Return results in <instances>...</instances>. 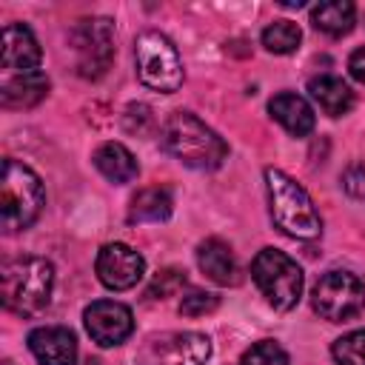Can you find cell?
<instances>
[{"label": "cell", "mask_w": 365, "mask_h": 365, "mask_svg": "<svg viewBox=\"0 0 365 365\" xmlns=\"http://www.w3.org/2000/svg\"><path fill=\"white\" fill-rule=\"evenodd\" d=\"M160 143L174 160H180L188 168H197V171H214L228 157L225 140L191 111L168 114V120L163 123V131H160Z\"/></svg>", "instance_id": "cell-1"}, {"label": "cell", "mask_w": 365, "mask_h": 365, "mask_svg": "<svg viewBox=\"0 0 365 365\" xmlns=\"http://www.w3.org/2000/svg\"><path fill=\"white\" fill-rule=\"evenodd\" d=\"M54 288V265L46 257H11L0 271V297L6 311L37 317L48 308Z\"/></svg>", "instance_id": "cell-2"}, {"label": "cell", "mask_w": 365, "mask_h": 365, "mask_svg": "<svg viewBox=\"0 0 365 365\" xmlns=\"http://www.w3.org/2000/svg\"><path fill=\"white\" fill-rule=\"evenodd\" d=\"M265 188H268L271 220L282 234L294 240H305V242L322 234L319 211L314 200L308 197V191L294 177H288L279 168H265Z\"/></svg>", "instance_id": "cell-3"}, {"label": "cell", "mask_w": 365, "mask_h": 365, "mask_svg": "<svg viewBox=\"0 0 365 365\" xmlns=\"http://www.w3.org/2000/svg\"><path fill=\"white\" fill-rule=\"evenodd\" d=\"M46 205V191L40 177L23 165L20 160L6 157L3 160V177H0V220L3 231L14 234L29 228Z\"/></svg>", "instance_id": "cell-4"}, {"label": "cell", "mask_w": 365, "mask_h": 365, "mask_svg": "<svg viewBox=\"0 0 365 365\" xmlns=\"http://www.w3.org/2000/svg\"><path fill=\"white\" fill-rule=\"evenodd\" d=\"M134 63H137V77L143 86L160 91V94H174L182 86V60L177 46L163 34V31H140L134 40Z\"/></svg>", "instance_id": "cell-5"}, {"label": "cell", "mask_w": 365, "mask_h": 365, "mask_svg": "<svg viewBox=\"0 0 365 365\" xmlns=\"http://www.w3.org/2000/svg\"><path fill=\"white\" fill-rule=\"evenodd\" d=\"M251 277L268 305L277 311H291L302 297V268L297 259L277 248H262L251 262Z\"/></svg>", "instance_id": "cell-6"}, {"label": "cell", "mask_w": 365, "mask_h": 365, "mask_svg": "<svg viewBox=\"0 0 365 365\" xmlns=\"http://www.w3.org/2000/svg\"><path fill=\"white\" fill-rule=\"evenodd\" d=\"M311 305L328 322H348L365 308V282L351 271H328L314 285Z\"/></svg>", "instance_id": "cell-7"}, {"label": "cell", "mask_w": 365, "mask_h": 365, "mask_svg": "<svg viewBox=\"0 0 365 365\" xmlns=\"http://www.w3.org/2000/svg\"><path fill=\"white\" fill-rule=\"evenodd\" d=\"M71 43L77 51V68L83 77H100L108 71L114 57V23L108 17L80 20L71 31Z\"/></svg>", "instance_id": "cell-8"}, {"label": "cell", "mask_w": 365, "mask_h": 365, "mask_svg": "<svg viewBox=\"0 0 365 365\" xmlns=\"http://www.w3.org/2000/svg\"><path fill=\"white\" fill-rule=\"evenodd\" d=\"M211 356V339L200 331L165 334L145 345L140 354L143 365H205Z\"/></svg>", "instance_id": "cell-9"}, {"label": "cell", "mask_w": 365, "mask_h": 365, "mask_svg": "<svg viewBox=\"0 0 365 365\" xmlns=\"http://www.w3.org/2000/svg\"><path fill=\"white\" fill-rule=\"evenodd\" d=\"M83 322L88 336L100 345V348H114L123 345L131 331H134V314L128 305L117 302V299H97L83 311Z\"/></svg>", "instance_id": "cell-10"}, {"label": "cell", "mask_w": 365, "mask_h": 365, "mask_svg": "<svg viewBox=\"0 0 365 365\" xmlns=\"http://www.w3.org/2000/svg\"><path fill=\"white\" fill-rule=\"evenodd\" d=\"M97 277L111 291H128L134 288L145 274V259L125 242H108L97 254Z\"/></svg>", "instance_id": "cell-11"}, {"label": "cell", "mask_w": 365, "mask_h": 365, "mask_svg": "<svg viewBox=\"0 0 365 365\" xmlns=\"http://www.w3.org/2000/svg\"><path fill=\"white\" fill-rule=\"evenodd\" d=\"M29 351L40 365H74L77 336L63 325H43L29 334Z\"/></svg>", "instance_id": "cell-12"}, {"label": "cell", "mask_w": 365, "mask_h": 365, "mask_svg": "<svg viewBox=\"0 0 365 365\" xmlns=\"http://www.w3.org/2000/svg\"><path fill=\"white\" fill-rule=\"evenodd\" d=\"M40 46L29 26L23 23H6L3 29V68L9 74H26L40 71Z\"/></svg>", "instance_id": "cell-13"}, {"label": "cell", "mask_w": 365, "mask_h": 365, "mask_svg": "<svg viewBox=\"0 0 365 365\" xmlns=\"http://www.w3.org/2000/svg\"><path fill=\"white\" fill-rule=\"evenodd\" d=\"M268 111H271V117H274L288 134H294V137H305V134L314 131V123H317L314 108L308 106L305 97H299V94H294V91H279L277 97H271Z\"/></svg>", "instance_id": "cell-14"}, {"label": "cell", "mask_w": 365, "mask_h": 365, "mask_svg": "<svg viewBox=\"0 0 365 365\" xmlns=\"http://www.w3.org/2000/svg\"><path fill=\"white\" fill-rule=\"evenodd\" d=\"M197 265L217 285H234L240 279L237 277V259H234L231 245L222 242V240H217V237H208L205 242L197 245Z\"/></svg>", "instance_id": "cell-15"}, {"label": "cell", "mask_w": 365, "mask_h": 365, "mask_svg": "<svg viewBox=\"0 0 365 365\" xmlns=\"http://www.w3.org/2000/svg\"><path fill=\"white\" fill-rule=\"evenodd\" d=\"M48 94V77L43 71L11 74L0 88L3 108H31Z\"/></svg>", "instance_id": "cell-16"}, {"label": "cell", "mask_w": 365, "mask_h": 365, "mask_svg": "<svg viewBox=\"0 0 365 365\" xmlns=\"http://www.w3.org/2000/svg\"><path fill=\"white\" fill-rule=\"evenodd\" d=\"M308 91L311 97L319 103V108L331 117H342L351 111L354 106V91L351 86L342 80V77H334V74H319V77H311L308 80Z\"/></svg>", "instance_id": "cell-17"}, {"label": "cell", "mask_w": 365, "mask_h": 365, "mask_svg": "<svg viewBox=\"0 0 365 365\" xmlns=\"http://www.w3.org/2000/svg\"><path fill=\"white\" fill-rule=\"evenodd\" d=\"M94 165H97V171L106 177V180H111V182H117V185H123V182H131L137 174H140V165H137V160H134V154L123 145V143H103L97 151H94Z\"/></svg>", "instance_id": "cell-18"}, {"label": "cell", "mask_w": 365, "mask_h": 365, "mask_svg": "<svg viewBox=\"0 0 365 365\" xmlns=\"http://www.w3.org/2000/svg\"><path fill=\"white\" fill-rule=\"evenodd\" d=\"M174 200L171 191L163 185H151V188H140L131 197L128 205V222H163L171 217Z\"/></svg>", "instance_id": "cell-19"}, {"label": "cell", "mask_w": 365, "mask_h": 365, "mask_svg": "<svg viewBox=\"0 0 365 365\" xmlns=\"http://www.w3.org/2000/svg\"><path fill=\"white\" fill-rule=\"evenodd\" d=\"M356 20V9L348 0H325L319 6L311 9V23L317 31L331 34V37H342L354 29Z\"/></svg>", "instance_id": "cell-20"}, {"label": "cell", "mask_w": 365, "mask_h": 365, "mask_svg": "<svg viewBox=\"0 0 365 365\" xmlns=\"http://www.w3.org/2000/svg\"><path fill=\"white\" fill-rule=\"evenodd\" d=\"M299 40H302V31L291 20H274L271 26L262 29V46L271 54H294L299 48Z\"/></svg>", "instance_id": "cell-21"}, {"label": "cell", "mask_w": 365, "mask_h": 365, "mask_svg": "<svg viewBox=\"0 0 365 365\" xmlns=\"http://www.w3.org/2000/svg\"><path fill=\"white\" fill-rule=\"evenodd\" d=\"M331 354L339 365H365V331H351L331 345Z\"/></svg>", "instance_id": "cell-22"}, {"label": "cell", "mask_w": 365, "mask_h": 365, "mask_svg": "<svg viewBox=\"0 0 365 365\" xmlns=\"http://www.w3.org/2000/svg\"><path fill=\"white\" fill-rule=\"evenodd\" d=\"M240 365H288V354H285V348H282L279 342H274V339H259V342H254V345L242 354Z\"/></svg>", "instance_id": "cell-23"}, {"label": "cell", "mask_w": 365, "mask_h": 365, "mask_svg": "<svg viewBox=\"0 0 365 365\" xmlns=\"http://www.w3.org/2000/svg\"><path fill=\"white\" fill-rule=\"evenodd\" d=\"M182 285H185V274L177 271V268H165V271H160V274L154 277V282H151V288H148V297L165 299V297H171L174 291H180Z\"/></svg>", "instance_id": "cell-24"}, {"label": "cell", "mask_w": 365, "mask_h": 365, "mask_svg": "<svg viewBox=\"0 0 365 365\" xmlns=\"http://www.w3.org/2000/svg\"><path fill=\"white\" fill-rule=\"evenodd\" d=\"M217 305H220L217 294L191 291V294L182 297V302H180V314H185V317H202V314H211Z\"/></svg>", "instance_id": "cell-25"}, {"label": "cell", "mask_w": 365, "mask_h": 365, "mask_svg": "<svg viewBox=\"0 0 365 365\" xmlns=\"http://www.w3.org/2000/svg\"><path fill=\"white\" fill-rule=\"evenodd\" d=\"M342 188L354 197V200H365V165L354 163L345 174H342Z\"/></svg>", "instance_id": "cell-26"}, {"label": "cell", "mask_w": 365, "mask_h": 365, "mask_svg": "<svg viewBox=\"0 0 365 365\" xmlns=\"http://www.w3.org/2000/svg\"><path fill=\"white\" fill-rule=\"evenodd\" d=\"M348 68H351V77H354L356 83H362V86H365V46H362V48H356V51L351 54Z\"/></svg>", "instance_id": "cell-27"}]
</instances>
